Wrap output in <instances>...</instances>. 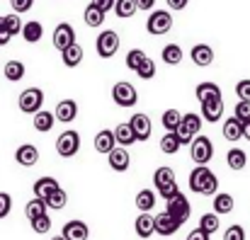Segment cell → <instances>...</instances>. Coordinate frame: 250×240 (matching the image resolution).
Segmentation results:
<instances>
[{"label": "cell", "mask_w": 250, "mask_h": 240, "mask_svg": "<svg viewBox=\"0 0 250 240\" xmlns=\"http://www.w3.org/2000/svg\"><path fill=\"white\" fill-rule=\"evenodd\" d=\"M219 226H221V221H219V214H204L202 219H199V228L204 231V233H216L219 231Z\"/></svg>", "instance_id": "39"}, {"label": "cell", "mask_w": 250, "mask_h": 240, "mask_svg": "<svg viewBox=\"0 0 250 240\" xmlns=\"http://www.w3.org/2000/svg\"><path fill=\"white\" fill-rule=\"evenodd\" d=\"M44 201H46V209H54V211H59V209H63V206H66V201H68V194H66V189H61V187H59V189H56L54 194H49Z\"/></svg>", "instance_id": "38"}, {"label": "cell", "mask_w": 250, "mask_h": 240, "mask_svg": "<svg viewBox=\"0 0 250 240\" xmlns=\"http://www.w3.org/2000/svg\"><path fill=\"white\" fill-rule=\"evenodd\" d=\"M180 148H182V143H180L177 134H175V131H166V136L161 139V151H163L166 156H175Z\"/></svg>", "instance_id": "33"}, {"label": "cell", "mask_w": 250, "mask_h": 240, "mask_svg": "<svg viewBox=\"0 0 250 240\" xmlns=\"http://www.w3.org/2000/svg\"><path fill=\"white\" fill-rule=\"evenodd\" d=\"M114 146H117V141H114V131H112V129H102V131L95 136V151H97V153L107 156Z\"/></svg>", "instance_id": "23"}, {"label": "cell", "mask_w": 250, "mask_h": 240, "mask_svg": "<svg viewBox=\"0 0 250 240\" xmlns=\"http://www.w3.org/2000/svg\"><path fill=\"white\" fill-rule=\"evenodd\" d=\"M2 20H5V27L10 29V34L15 37V34H20L22 32V20H20V15L17 12H10V15H2Z\"/></svg>", "instance_id": "41"}, {"label": "cell", "mask_w": 250, "mask_h": 240, "mask_svg": "<svg viewBox=\"0 0 250 240\" xmlns=\"http://www.w3.org/2000/svg\"><path fill=\"white\" fill-rule=\"evenodd\" d=\"M153 226H156V233H158V236L170 238V236H175V233L180 231L182 221H180V219H175V216H170L167 211H163V214L153 216Z\"/></svg>", "instance_id": "10"}, {"label": "cell", "mask_w": 250, "mask_h": 240, "mask_svg": "<svg viewBox=\"0 0 250 240\" xmlns=\"http://www.w3.org/2000/svg\"><path fill=\"white\" fill-rule=\"evenodd\" d=\"M95 46H97V56H100V59H112V56L119 51V34L112 32V29H104V32L97 37Z\"/></svg>", "instance_id": "6"}, {"label": "cell", "mask_w": 250, "mask_h": 240, "mask_svg": "<svg viewBox=\"0 0 250 240\" xmlns=\"http://www.w3.org/2000/svg\"><path fill=\"white\" fill-rule=\"evenodd\" d=\"M5 78L10 82H20L24 78V63L22 61H7L5 63Z\"/></svg>", "instance_id": "37"}, {"label": "cell", "mask_w": 250, "mask_h": 240, "mask_svg": "<svg viewBox=\"0 0 250 240\" xmlns=\"http://www.w3.org/2000/svg\"><path fill=\"white\" fill-rule=\"evenodd\" d=\"M224 117V100H214V102H204L202 104V119L214 124Z\"/></svg>", "instance_id": "22"}, {"label": "cell", "mask_w": 250, "mask_h": 240, "mask_svg": "<svg viewBox=\"0 0 250 240\" xmlns=\"http://www.w3.org/2000/svg\"><path fill=\"white\" fill-rule=\"evenodd\" d=\"M153 206H156V192L141 189V192L136 194V209H139V211H151Z\"/></svg>", "instance_id": "36"}, {"label": "cell", "mask_w": 250, "mask_h": 240, "mask_svg": "<svg viewBox=\"0 0 250 240\" xmlns=\"http://www.w3.org/2000/svg\"><path fill=\"white\" fill-rule=\"evenodd\" d=\"M146 59H148V56H146L141 49H131V51L126 54V68H129V71H136V68H139V66L146 61Z\"/></svg>", "instance_id": "40"}, {"label": "cell", "mask_w": 250, "mask_h": 240, "mask_svg": "<svg viewBox=\"0 0 250 240\" xmlns=\"http://www.w3.org/2000/svg\"><path fill=\"white\" fill-rule=\"evenodd\" d=\"M78 151H81V134H78V131L68 129V131H63V134L56 139V153H59L61 158H73Z\"/></svg>", "instance_id": "4"}, {"label": "cell", "mask_w": 250, "mask_h": 240, "mask_svg": "<svg viewBox=\"0 0 250 240\" xmlns=\"http://www.w3.org/2000/svg\"><path fill=\"white\" fill-rule=\"evenodd\" d=\"M83 20H85V24H87V27H102V22H104V12L90 2V5L85 7Z\"/></svg>", "instance_id": "34"}, {"label": "cell", "mask_w": 250, "mask_h": 240, "mask_svg": "<svg viewBox=\"0 0 250 240\" xmlns=\"http://www.w3.org/2000/svg\"><path fill=\"white\" fill-rule=\"evenodd\" d=\"M83 46H78V44H71V46H66L63 51H61V59H63V66H68V68H76V66H81L83 63Z\"/></svg>", "instance_id": "24"}, {"label": "cell", "mask_w": 250, "mask_h": 240, "mask_svg": "<svg viewBox=\"0 0 250 240\" xmlns=\"http://www.w3.org/2000/svg\"><path fill=\"white\" fill-rule=\"evenodd\" d=\"M29 223H32V231L39 233V236H44V233L51 231V219H49V214H44V216H39V219H34V221H29Z\"/></svg>", "instance_id": "43"}, {"label": "cell", "mask_w": 250, "mask_h": 240, "mask_svg": "<svg viewBox=\"0 0 250 240\" xmlns=\"http://www.w3.org/2000/svg\"><path fill=\"white\" fill-rule=\"evenodd\" d=\"M136 76L141 80H151L156 76V63H153V59H146L139 68H136Z\"/></svg>", "instance_id": "44"}, {"label": "cell", "mask_w": 250, "mask_h": 240, "mask_svg": "<svg viewBox=\"0 0 250 240\" xmlns=\"http://www.w3.org/2000/svg\"><path fill=\"white\" fill-rule=\"evenodd\" d=\"M107 162H109V167H112L114 172H126L129 165H131V156H129V151H126L124 146H114V148L107 153Z\"/></svg>", "instance_id": "11"}, {"label": "cell", "mask_w": 250, "mask_h": 240, "mask_svg": "<svg viewBox=\"0 0 250 240\" xmlns=\"http://www.w3.org/2000/svg\"><path fill=\"white\" fill-rule=\"evenodd\" d=\"M224 240H246V231H243V226H229L226 228V233H224Z\"/></svg>", "instance_id": "45"}, {"label": "cell", "mask_w": 250, "mask_h": 240, "mask_svg": "<svg viewBox=\"0 0 250 240\" xmlns=\"http://www.w3.org/2000/svg\"><path fill=\"white\" fill-rule=\"evenodd\" d=\"M189 59L194 61V66L207 68V66H211V63H214V49H211V46H207V44H197V46H192Z\"/></svg>", "instance_id": "15"}, {"label": "cell", "mask_w": 250, "mask_h": 240, "mask_svg": "<svg viewBox=\"0 0 250 240\" xmlns=\"http://www.w3.org/2000/svg\"><path fill=\"white\" fill-rule=\"evenodd\" d=\"M10 5H12V10L20 15V12H27V10L34 5V0H10Z\"/></svg>", "instance_id": "49"}, {"label": "cell", "mask_w": 250, "mask_h": 240, "mask_svg": "<svg viewBox=\"0 0 250 240\" xmlns=\"http://www.w3.org/2000/svg\"><path fill=\"white\" fill-rule=\"evenodd\" d=\"M134 228H136V236L139 238H151L153 233H156V226H153V216H151V211H141L139 214V219L134 221Z\"/></svg>", "instance_id": "19"}, {"label": "cell", "mask_w": 250, "mask_h": 240, "mask_svg": "<svg viewBox=\"0 0 250 240\" xmlns=\"http://www.w3.org/2000/svg\"><path fill=\"white\" fill-rule=\"evenodd\" d=\"M236 95H238V100L250 102V80L248 78L238 80V85H236Z\"/></svg>", "instance_id": "46"}, {"label": "cell", "mask_w": 250, "mask_h": 240, "mask_svg": "<svg viewBox=\"0 0 250 240\" xmlns=\"http://www.w3.org/2000/svg\"><path fill=\"white\" fill-rule=\"evenodd\" d=\"M54 117H56L59 121H63V124H71V121L78 117V102H76V100H61V102L56 104Z\"/></svg>", "instance_id": "14"}, {"label": "cell", "mask_w": 250, "mask_h": 240, "mask_svg": "<svg viewBox=\"0 0 250 240\" xmlns=\"http://www.w3.org/2000/svg\"><path fill=\"white\" fill-rule=\"evenodd\" d=\"M209 238H211V236H209V233H204L202 228H194V231L187 236V240H209Z\"/></svg>", "instance_id": "52"}, {"label": "cell", "mask_w": 250, "mask_h": 240, "mask_svg": "<svg viewBox=\"0 0 250 240\" xmlns=\"http://www.w3.org/2000/svg\"><path fill=\"white\" fill-rule=\"evenodd\" d=\"M189 189L197 194H204V197H214L219 189V177L207 165H197L189 172Z\"/></svg>", "instance_id": "1"}, {"label": "cell", "mask_w": 250, "mask_h": 240, "mask_svg": "<svg viewBox=\"0 0 250 240\" xmlns=\"http://www.w3.org/2000/svg\"><path fill=\"white\" fill-rule=\"evenodd\" d=\"M17 104H20V109H22L24 114H37V112L42 109V104H44V92H42L39 87H27V90L20 95Z\"/></svg>", "instance_id": "7"}, {"label": "cell", "mask_w": 250, "mask_h": 240, "mask_svg": "<svg viewBox=\"0 0 250 240\" xmlns=\"http://www.w3.org/2000/svg\"><path fill=\"white\" fill-rule=\"evenodd\" d=\"M59 187H61V184H59L54 177H39V180L34 182V197H37V199H46V197L54 194Z\"/></svg>", "instance_id": "25"}, {"label": "cell", "mask_w": 250, "mask_h": 240, "mask_svg": "<svg viewBox=\"0 0 250 240\" xmlns=\"http://www.w3.org/2000/svg\"><path fill=\"white\" fill-rule=\"evenodd\" d=\"M46 214V201L44 199H32V201H27V206H24V216L29 219V221H34V219H39V216H44Z\"/></svg>", "instance_id": "35"}, {"label": "cell", "mask_w": 250, "mask_h": 240, "mask_svg": "<svg viewBox=\"0 0 250 240\" xmlns=\"http://www.w3.org/2000/svg\"><path fill=\"white\" fill-rule=\"evenodd\" d=\"M146 29L153 37H163V34H167L172 29V15L167 10H153L148 22H146Z\"/></svg>", "instance_id": "5"}, {"label": "cell", "mask_w": 250, "mask_h": 240, "mask_svg": "<svg viewBox=\"0 0 250 240\" xmlns=\"http://www.w3.org/2000/svg\"><path fill=\"white\" fill-rule=\"evenodd\" d=\"M243 139H248L250 141V119L248 121H243Z\"/></svg>", "instance_id": "56"}, {"label": "cell", "mask_w": 250, "mask_h": 240, "mask_svg": "<svg viewBox=\"0 0 250 240\" xmlns=\"http://www.w3.org/2000/svg\"><path fill=\"white\" fill-rule=\"evenodd\" d=\"M51 240H66V238H63V236H54Z\"/></svg>", "instance_id": "57"}, {"label": "cell", "mask_w": 250, "mask_h": 240, "mask_svg": "<svg viewBox=\"0 0 250 240\" xmlns=\"http://www.w3.org/2000/svg\"><path fill=\"white\" fill-rule=\"evenodd\" d=\"M71 44H76V32H73V27H71L68 22H61V24L54 29V46H56L59 51H63V49L71 46Z\"/></svg>", "instance_id": "13"}, {"label": "cell", "mask_w": 250, "mask_h": 240, "mask_svg": "<svg viewBox=\"0 0 250 240\" xmlns=\"http://www.w3.org/2000/svg\"><path fill=\"white\" fill-rule=\"evenodd\" d=\"M180 119H182V114H180L177 109H167V112H163V126H166V131H175L177 124H180Z\"/></svg>", "instance_id": "42"}, {"label": "cell", "mask_w": 250, "mask_h": 240, "mask_svg": "<svg viewBox=\"0 0 250 240\" xmlns=\"http://www.w3.org/2000/svg\"><path fill=\"white\" fill-rule=\"evenodd\" d=\"M10 39H12V34H10V29L5 27V20L0 17V46H5Z\"/></svg>", "instance_id": "50"}, {"label": "cell", "mask_w": 250, "mask_h": 240, "mask_svg": "<svg viewBox=\"0 0 250 240\" xmlns=\"http://www.w3.org/2000/svg\"><path fill=\"white\" fill-rule=\"evenodd\" d=\"M163 63H167V66H180L182 63V59H185V54H182V49L177 46V44H167V46H163Z\"/></svg>", "instance_id": "31"}, {"label": "cell", "mask_w": 250, "mask_h": 240, "mask_svg": "<svg viewBox=\"0 0 250 240\" xmlns=\"http://www.w3.org/2000/svg\"><path fill=\"white\" fill-rule=\"evenodd\" d=\"M114 141H117V146H124V148H129L131 143H136V136H134V131H131L129 121H126V124H117V126H114Z\"/></svg>", "instance_id": "26"}, {"label": "cell", "mask_w": 250, "mask_h": 240, "mask_svg": "<svg viewBox=\"0 0 250 240\" xmlns=\"http://www.w3.org/2000/svg\"><path fill=\"white\" fill-rule=\"evenodd\" d=\"M12 209V197L7 192H0V219H5Z\"/></svg>", "instance_id": "47"}, {"label": "cell", "mask_w": 250, "mask_h": 240, "mask_svg": "<svg viewBox=\"0 0 250 240\" xmlns=\"http://www.w3.org/2000/svg\"><path fill=\"white\" fill-rule=\"evenodd\" d=\"M177 192H180V189H177V182H175V184H170V187H166V189H161L158 194H161V197L167 201V199H170L172 194H177Z\"/></svg>", "instance_id": "53"}, {"label": "cell", "mask_w": 250, "mask_h": 240, "mask_svg": "<svg viewBox=\"0 0 250 240\" xmlns=\"http://www.w3.org/2000/svg\"><path fill=\"white\" fill-rule=\"evenodd\" d=\"M233 197L231 194H214V214H219V216H224V214H231L233 211Z\"/></svg>", "instance_id": "30"}, {"label": "cell", "mask_w": 250, "mask_h": 240, "mask_svg": "<svg viewBox=\"0 0 250 240\" xmlns=\"http://www.w3.org/2000/svg\"><path fill=\"white\" fill-rule=\"evenodd\" d=\"M166 2H167V7H172V10H185L189 0H166Z\"/></svg>", "instance_id": "54"}, {"label": "cell", "mask_w": 250, "mask_h": 240, "mask_svg": "<svg viewBox=\"0 0 250 240\" xmlns=\"http://www.w3.org/2000/svg\"><path fill=\"white\" fill-rule=\"evenodd\" d=\"M95 7H100L102 12H109L112 7H114V0H90Z\"/></svg>", "instance_id": "51"}, {"label": "cell", "mask_w": 250, "mask_h": 240, "mask_svg": "<svg viewBox=\"0 0 250 240\" xmlns=\"http://www.w3.org/2000/svg\"><path fill=\"white\" fill-rule=\"evenodd\" d=\"M233 117H238L241 121H248L250 119V102L238 100V104H236V114H233Z\"/></svg>", "instance_id": "48"}, {"label": "cell", "mask_w": 250, "mask_h": 240, "mask_svg": "<svg viewBox=\"0 0 250 240\" xmlns=\"http://www.w3.org/2000/svg\"><path fill=\"white\" fill-rule=\"evenodd\" d=\"M112 100L119 104V107H134L136 102H139V92H136V87L131 85V82H117L114 87H112Z\"/></svg>", "instance_id": "8"}, {"label": "cell", "mask_w": 250, "mask_h": 240, "mask_svg": "<svg viewBox=\"0 0 250 240\" xmlns=\"http://www.w3.org/2000/svg\"><path fill=\"white\" fill-rule=\"evenodd\" d=\"M199 129H202V117L194 114V112H189V114H182V119H180V124H177V129H175V134H177V139H180L182 146H189L192 139L199 134Z\"/></svg>", "instance_id": "2"}, {"label": "cell", "mask_w": 250, "mask_h": 240, "mask_svg": "<svg viewBox=\"0 0 250 240\" xmlns=\"http://www.w3.org/2000/svg\"><path fill=\"white\" fill-rule=\"evenodd\" d=\"M66 240H87L90 238V228L85 221H68L63 226V233H61Z\"/></svg>", "instance_id": "18"}, {"label": "cell", "mask_w": 250, "mask_h": 240, "mask_svg": "<svg viewBox=\"0 0 250 240\" xmlns=\"http://www.w3.org/2000/svg\"><path fill=\"white\" fill-rule=\"evenodd\" d=\"M54 112H46V109H39L37 114H34V129L37 131H42V134H46V131H51L54 129Z\"/></svg>", "instance_id": "28"}, {"label": "cell", "mask_w": 250, "mask_h": 240, "mask_svg": "<svg viewBox=\"0 0 250 240\" xmlns=\"http://www.w3.org/2000/svg\"><path fill=\"white\" fill-rule=\"evenodd\" d=\"M156 5V0H136V7L139 10H151Z\"/></svg>", "instance_id": "55"}, {"label": "cell", "mask_w": 250, "mask_h": 240, "mask_svg": "<svg viewBox=\"0 0 250 240\" xmlns=\"http://www.w3.org/2000/svg\"><path fill=\"white\" fill-rule=\"evenodd\" d=\"M22 39L27 41V44H37V41H42V37H44V27H42V22H37V20H32V22H24L22 24Z\"/></svg>", "instance_id": "21"}, {"label": "cell", "mask_w": 250, "mask_h": 240, "mask_svg": "<svg viewBox=\"0 0 250 240\" xmlns=\"http://www.w3.org/2000/svg\"><path fill=\"white\" fill-rule=\"evenodd\" d=\"M153 184H156V189L161 192V189H166L170 184H175V172L170 170V167H158L156 172H153Z\"/></svg>", "instance_id": "27"}, {"label": "cell", "mask_w": 250, "mask_h": 240, "mask_svg": "<svg viewBox=\"0 0 250 240\" xmlns=\"http://www.w3.org/2000/svg\"><path fill=\"white\" fill-rule=\"evenodd\" d=\"M15 160H17L22 167H32V165H37V162H39V151H37V146H32V143H22V146L15 151Z\"/></svg>", "instance_id": "17"}, {"label": "cell", "mask_w": 250, "mask_h": 240, "mask_svg": "<svg viewBox=\"0 0 250 240\" xmlns=\"http://www.w3.org/2000/svg\"><path fill=\"white\" fill-rule=\"evenodd\" d=\"M166 211L170 216H175V219H180L182 223L189 219V214H192V206H189V201H187V197L182 194V192H177V194H172L170 199H167V206Z\"/></svg>", "instance_id": "9"}, {"label": "cell", "mask_w": 250, "mask_h": 240, "mask_svg": "<svg viewBox=\"0 0 250 240\" xmlns=\"http://www.w3.org/2000/svg\"><path fill=\"white\" fill-rule=\"evenodd\" d=\"M226 162H229L231 170H243V167L248 165V156H246L243 148H231V151L226 153Z\"/></svg>", "instance_id": "32"}, {"label": "cell", "mask_w": 250, "mask_h": 240, "mask_svg": "<svg viewBox=\"0 0 250 240\" xmlns=\"http://www.w3.org/2000/svg\"><path fill=\"white\" fill-rule=\"evenodd\" d=\"M114 15L117 17H122V20H129V17H134L136 12H139V7H136V0H114Z\"/></svg>", "instance_id": "29"}, {"label": "cell", "mask_w": 250, "mask_h": 240, "mask_svg": "<svg viewBox=\"0 0 250 240\" xmlns=\"http://www.w3.org/2000/svg\"><path fill=\"white\" fill-rule=\"evenodd\" d=\"M129 126H131L136 141H148V139H151L153 126H151V119H148L146 114H134V117L129 119Z\"/></svg>", "instance_id": "12"}, {"label": "cell", "mask_w": 250, "mask_h": 240, "mask_svg": "<svg viewBox=\"0 0 250 240\" xmlns=\"http://www.w3.org/2000/svg\"><path fill=\"white\" fill-rule=\"evenodd\" d=\"M224 139L226 141H231V143H236V141H241L243 139V121L238 119V117H229L226 121H224Z\"/></svg>", "instance_id": "20"}, {"label": "cell", "mask_w": 250, "mask_h": 240, "mask_svg": "<svg viewBox=\"0 0 250 240\" xmlns=\"http://www.w3.org/2000/svg\"><path fill=\"white\" fill-rule=\"evenodd\" d=\"M189 156H192V160L197 165H207L209 160L214 158V143H211V139L197 134L192 139V143H189Z\"/></svg>", "instance_id": "3"}, {"label": "cell", "mask_w": 250, "mask_h": 240, "mask_svg": "<svg viewBox=\"0 0 250 240\" xmlns=\"http://www.w3.org/2000/svg\"><path fill=\"white\" fill-rule=\"evenodd\" d=\"M194 95H197L199 104L214 102V100H224V97H221V87H219L216 82H199L197 90H194Z\"/></svg>", "instance_id": "16"}]
</instances>
